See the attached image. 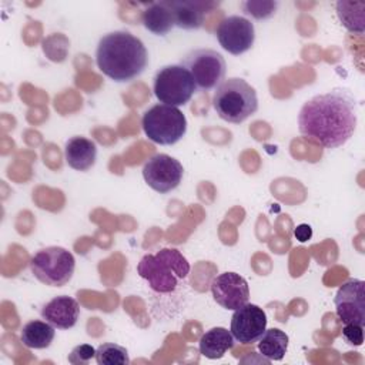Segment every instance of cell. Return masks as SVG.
I'll return each mask as SVG.
<instances>
[{
	"mask_svg": "<svg viewBox=\"0 0 365 365\" xmlns=\"http://www.w3.org/2000/svg\"><path fill=\"white\" fill-rule=\"evenodd\" d=\"M356 121V100L344 87L314 96L304 103L298 114L299 133L325 148L344 145L354 135Z\"/></svg>",
	"mask_w": 365,
	"mask_h": 365,
	"instance_id": "6da1fadb",
	"label": "cell"
},
{
	"mask_svg": "<svg viewBox=\"0 0 365 365\" xmlns=\"http://www.w3.org/2000/svg\"><path fill=\"white\" fill-rule=\"evenodd\" d=\"M98 70L117 83H127L138 77L148 64L144 43L125 30L104 34L96 50Z\"/></svg>",
	"mask_w": 365,
	"mask_h": 365,
	"instance_id": "7a4b0ae2",
	"label": "cell"
},
{
	"mask_svg": "<svg viewBox=\"0 0 365 365\" xmlns=\"http://www.w3.org/2000/svg\"><path fill=\"white\" fill-rule=\"evenodd\" d=\"M137 274L157 294H171L190 274V262L177 248H163L155 254L144 255Z\"/></svg>",
	"mask_w": 365,
	"mask_h": 365,
	"instance_id": "3957f363",
	"label": "cell"
},
{
	"mask_svg": "<svg viewBox=\"0 0 365 365\" xmlns=\"http://www.w3.org/2000/svg\"><path fill=\"white\" fill-rule=\"evenodd\" d=\"M212 107L224 121L240 124L258 110L257 91L244 78L231 77L215 88Z\"/></svg>",
	"mask_w": 365,
	"mask_h": 365,
	"instance_id": "277c9868",
	"label": "cell"
},
{
	"mask_svg": "<svg viewBox=\"0 0 365 365\" xmlns=\"http://www.w3.org/2000/svg\"><path fill=\"white\" fill-rule=\"evenodd\" d=\"M144 134L155 144L173 145L187 131V118L178 107L155 104L145 110L141 118Z\"/></svg>",
	"mask_w": 365,
	"mask_h": 365,
	"instance_id": "5b68a950",
	"label": "cell"
},
{
	"mask_svg": "<svg viewBox=\"0 0 365 365\" xmlns=\"http://www.w3.org/2000/svg\"><path fill=\"white\" fill-rule=\"evenodd\" d=\"M76 268L73 254L63 247H46L37 251L30 259V269L33 275L48 287L66 285Z\"/></svg>",
	"mask_w": 365,
	"mask_h": 365,
	"instance_id": "8992f818",
	"label": "cell"
},
{
	"mask_svg": "<svg viewBox=\"0 0 365 365\" xmlns=\"http://www.w3.org/2000/svg\"><path fill=\"white\" fill-rule=\"evenodd\" d=\"M197 87L191 74L181 64L161 67L153 78V91L161 104L180 107L187 104Z\"/></svg>",
	"mask_w": 365,
	"mask_h": 365,
	"instance_id": "52a82bcc",
	"label": "cell"
},
{
	"mask_svg": "<svg viewBox=\"0 0 365 365\" xmlns=\"http://www.w3.org/2000/svg\"><path fill=\"white\" fill-rule=\"evenodd\" d=\"M192 77L201 91L218 87L225 77L227 63L221 53L212 48H195L187 53L180 63Z\"/></svg>",
	"mask_w": 365,
	"mask_h": 365,
	"instance_id": "ba28073f",
	"label": "cell"
},
{
	"mask_svg": "<svg viewBox=\"0 0 365 365\" xmlns=\"http://www.w3.org/2000/svg\"><path fill=\"white\" fill-rule=\"evenodd\" d=\"M182 175V164L177 158L163 153L148 158L143 167L144 181L150 188L160 194L175 190L180 185Z\"/></svg>",
	"mask_w": 365,
	"mask_h": 365,
	"instance_id": "9c48e42d",
	"label": "cell"
},
{
	"mask_svg": "<svg viewBox=\"0 0 365 365\" xmlns=\"http://www.w3.org/2000/svg\"><path fill=\"white\" fill-rule=\"evenodd\" d=\"M335 312L344 324L365 325V282L358 278L345 281L334 298Z\"/></svg>",
	"mask_w": 365,
	"mask_h": 365,
	"instance_id": "30bf717a",
	"label": "cell"
},
{
	"mask_svg": "<svg viewBox=\"0 0 365 365\" xmlns=\"http://www.w3.org/2000/svg\"><path fill=\"white\" fill-rule=\"evenodd\" d=\"M215 36L225 51L240 56L252 47L255 29L254 24L242 16H228L218 24Z\"/></svg>",
	"mask_w": 365,
	"mask_h": 365,
	"instance_id": "8fae6325",
	"label": "cell"
},
{
	"mask_svg": "<svg viewBox=\"0 0 365 365\" xmlns=\"http://www.w3.org/2000/svg\"><path fill=\"white\" fill-rule=\"evenodd\" d=\"M267 329V315L255 304L247 302L237 308L231 317L230 331L235 341L241 344H254Z\"/></svg>",
	"mask_w": 365,
	"mask_h": 365,
	"instance_id": "7c38bea8",
	"label": "cell"
},
{
	"mask_svg": "<svg viewBox=\"0 0 365 365\" xmlns=\"http://www.w3.org/2000/svg\"><path fill=\"white\" fill-rule=\"evenodd\" d=\"M214 301L224 309L235 311L250 299V287L244 277L237 272H222L211 282Z\"/></svg>",
	"mask_w": 365,
	"mask_h": 365,
	"instance_id": "4fadbf2b",
	"label": "cell"
},
{
	"mask_svg": "<svg viewBox=\"0 0 365 365\" xmlns=\"http://www.w3.org/2000/svg\"><path fill=\"white\" fill-rule=\"evenodd\" d=\"M80 317L78 302L67 295L54 297L41 308V318L57 329L73 328Z\"/></svg>",
	"mask_w": 365,
	"mask_h": 365,
	"instance_id": "5bb4252c",
	"label": "cell"
},
{
	"mask_svg": "<svg viewBox=\"0 0 365 365\" xmlns=\"http://www.w3.org/2000/svg\"><path fill=\"white\" fill-rule=\"evenodd\" d=\"M174 14V23L184 30H197L202 26L208 11L218 6L215 1H168Z\"/></svg>",
	"mask_w": 365,
	"mask_h": 365,
	"instance_id": "9a60e30c",
	"label": "cell"
},
{
	"mask_svg": "<svg viewBox=\"0 0 365 365\" xmlns=\"http://www.w3.org/2000/svg\"><path fill=\"white\" fill-rule=\"evenodd\" d=\"M64 158L68 167L77 171L90 170L97 158V145L93 140L74 135L66 141Z\"/></svg>",
	"mask_w": 365,
	"mask_h": 365,
	"instance_id": "2e32d148",
	"label": "cell"
},
{
	"mask_svg": "<svg viewBox=\"0 0 365 365\" xmlns=\"http://www.w3.org/2000/svg\"><path fill=\"white\" fill-rule=\"evenodd\" d=\"M234 341L231 331L222 327H214L202 334L198 341V349L200 354L208 359H220L234 346Z\"/></svg>",
	"mask_w": 365,
	"mask_h": 365,
	"instance_id": "e0dca14e",
	"label": "cell"
},
{
	"mask_svg": "<svg viewBox=\"0 0 365 365\" xmlns=\"http://www.w3.org/2000/svg\"><path fill=\"white\" fill-rule=\"evenodd\" d=\"M143 26L157 36H165L174 26V14L168 1L151 3L141 17Z\"/></svg>",
	"mask_w": 365,
	"mask_h": 365,
	"instance_id": "ac0fdd59",
	"label": "cell"
},
{
	"mask_svg": "<svg viewBox=\"0 0 365 365\" xmlns=\"http://www.w3.org/2000/svg\"><path fill=\"white\" fill-rule=\"evenodd\" d=\"M56 335L54 327L47 321L33 319L23 325L20 331V341L30 349H44L50 346Z\"/></svg>",
	"mask_w": 365,
	"mask_h": 365,
	"instance_id": "d6986e66",
	"label": "cell"
},
{
	"mask_svg": "<svg viewBox=\"0 0 365 365\" xmlns=\"http://www.w3.org/2000/svg\"><path fill=\"white\" fill-rule=\"evenodd\" d=\"M336 16L341 24L351 33L362 34L365 30V3L352 0H339L335 4Z\"/></svg>",
	"mask_w": 365,
	"mask_h": 365,
	"instance_id": "ffe728a7",
	"label": "cell"
},
{
	"mask_svg": "<svg viewBox=\"0 0 365 365\" xmlns=\"http://www.w3.org/2000/svg\"><path fill=\"white\" fill-rule=\"evenodd\" d=\"M288 335L279 328L265 329L258 339V351L268 361H281L288 349Z\"/></svg>",
	"mask_w": 365,
	"mask_h": 365,
	"instance_id": "44dd1931",
	"label": "cell"
},
{
	"mask_svg": "<svg viewBox=\"0 0 365 365\" xmlns=\"http://www.w3.org/2000/svg\"><path fill=\"white\" fill-rule=\"evenodd\" d=\"M96 361L98 365H128V351L114 342H106L97 346Z\"/></svg>",
	"mask_w": 365,
	"mask_h": 365,
	"instance_id": "7402d4cb",
	"label": "cell"
},
{
	"mask_svg": "<svg viewBox=\"0 0 365 365\" xmlns=\"http://www.w3.org/2000/svg\"><path fill=\"white\" fill-rule=\"evenodd\" d=\"M241 6L247 16H251L257 20H264L275 14L278 3L272 0H247L242 1Z\"/></svg>",
	"mask_w": 365,
	"mask_h": 365,
	"instance_id": "603a6c76",
	"label": "cell"
},
{
	"mask_svg": "<svg viewBox=\"0 0 365 365\" xmlns=\"http://www.w3.org/2000/svg\"><path fill=\"white\" fill-rule=\"evenodd\" d=\"M91 358H96V349L88 344H81L73 348L68 355V362L71 364H87Z\"/></svg>",
	"mask_w": 365,
	"mask_h": 365,
	"instance_id": "cb8c5ba5",
	"label": "cell"
},
{
	"mask_svg": "<svg viewBox=\"0 0 365 365\" xmlns=\"http://www.w3.org/2000/svg\"><path fill=\"white\" fill-rule=\"evenodd\" d=\"M342 336L346 344L361 346L364 342V327L356 324H345V327L342 328Z\"/></svg>",
	"mask_w": 365,
	"mask_h": 365,
	"instance_id": "d4e9b609",
	"label": "cell"
},
{
	"mask_svg": "<svg viewBox=\"0 0 365 365\" xmlns=\"http://www.w3.org/2000/svg\"><path fill=\"white\" fill-rule=\"evenodd\" d=\"M294 235L299 242H305L312 237V228L308 224H299L294 230Z\"/></svg>",
	"mask_w": 365,
	"mask_h": 365,
	"instance_id": "484cf974",
	"label": "cell"
}]
</instances>
